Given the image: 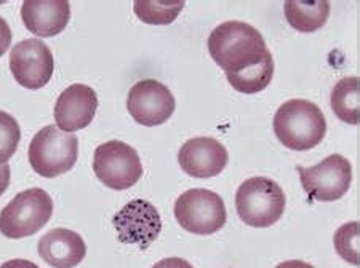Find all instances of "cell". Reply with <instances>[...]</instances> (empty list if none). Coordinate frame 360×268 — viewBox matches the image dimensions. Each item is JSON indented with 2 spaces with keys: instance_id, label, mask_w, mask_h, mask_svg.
Masks as SVG:
<instances>
[{
  "instance_id": "obj_1",
  "label": "cell",
  "mask_w": 360,
  "mask_h": 268,
  "mask_svg": "<svg viewBox=\"0 0 360 268\" xmlns=\"http://www.w3.org/2000/svg\"><path fill=\"white\" fill-rule=\"evenodd\" d=\"M210 56L226 74H236L259 62L269 53L264 37L243 21H226L208 37Z\"/></svg>"
},
{
  "instance_id": "obj_2",
  "label": "cell",
  "mask_w": 360,
  "mask_h": 268,
  "mask_svg": "<svg viewBox=\"0 0 360 268\" xmlns=\"http://www.w3.org/2000/svg\"><path fill=\"white\" fill-rule=\"evenodd\" d=\"M274 131L285 147L304 152L323 141L327 134V120L317 104L307 99H290L277 109Z\"/></svg>"
},
{
  "instance_id": "obj_3",
  "label": "cell",
  "mask_w": 360,
  "mask_h": 268,
  "mask_svg": "<svg viewBox=\"0 0 360 268\" xmlns=\"http://www.w3.org/2000/svg\"><path fill=\"white\" fill-rule=\"evenodd\" d=\"M285 203L281 185L264 176L247 179L236 194L237 214L247 225L257 229H268L278 222L285 213Z\"/></svg>"
},
{
  "instance_id": "obj_4",
  "label": "cell",
  "mask_w": 360,
  "mask_h": 268,
  "mask_svg": "<svg viewBox=\"0 0 360 268\" xmlns=\"http://www.w3.org/2000/svg\"><path fill=\"white\" fill-rule=\"evenodd\" d=\"M29 163L39 176L53 179L71 171L79 159V139L74 134L49 125L32 138Z\"/></svg>"
},
{
  "instance_id": "obj_5",
  "label": "cell",
  "mask_w": 360,
  "mask_h": 268,
  "mask_svg": "<svg viewBox=\"0 0 360 268\" xmlns=\"http://www.w3.org/2000/svg\"><path fill=\"white\" fill-rule=\"evenodd\" d=\"M53 214L51 196L42 189H27L0 211V233L11 240L32 236Z\"/></svg>"
},
{
  "instance_id": "obj_6",
  "label": "cell",
  "mask_w": 360,
  "mask_h": 268,
  "mask_svg": "<svg viewBox=\"0 0 360 268\" xmlns=\"http://www.w3.org/2000/svg\"><path fill=\"white\" fill-rule=\"evenodd\" d=\"M175 217L186 232L212 235L223 229L228 214L218 194L207 189H191L176 200Z\"/></svg>"
},
{
  "instance_id": "obj_7",
  "label": "cell",
  "mask_w": 360,
  "mask_h": 268,
  "mask_svg": "<svg viewBox=\"0 0 360 268\" xmlns=\"http://www.w3.org/2000/svg\"><path fill=\"white\" fill-rule=\"evenodd\" d=\"M93 171L106 187L127 190L141 179L143 165L131 145L122 141H108L95 150Z\"/></svg>"
},
{
  "instance_id": "obj_8",
  "label": "cell",
  "mask_w": 360,
  "mask_h": 268,
  "mask_svg": "<svg viewBox=\"0 0 360 268\" xmlns=\"http://www.w3.org/2000/svg\"><path fill=\"white\" fill-rule=\"evenodd\" d=\"M296 171L311 200L336 201L347 194L352 182L351 161L333 154L312 168L298 166Z\"/></svg>"
},
{
  "instance_id": "obj_9",
  "label": "cell",
  "mask_w": 360,
  "mask_h": 268,
  "mask_svg": "<svg viewBox=\"0 0 360 268\" xmlns=\"http://www.w3.org/2000/svg\"><path fill=\"white\" fill-rule=\"evenodd\" d=\"M55 60L49 45L40 39H26L10 51V71L27 90H40L53 75Z\"/></svg>"
},
{
  "instance_id": "obj_10",
  "label": "cell",
  "mask_w": 360,
  "mask_h": 268,
  "mask_svg": "<svg viewBox=\"0 0 360 268\" xmlns=\"http://www.w3.org/2000/svg\"><path fill=\"white\" fill-rule=\"evenodd\" d=\"M175 107L176 101L172 91L154 79L139 80L131 86L127 98V109L133 120L144 126L165 123L175 112Z\"/></svg>"
},
{
  "instance_id": "obj_11",
  "label": "cell",
  "mask_w": 360,
  "mask_h": 268,
  "mask_svg": "<svg viewBox=\"0 0 360 268\" xmlns=\"http://www.w3.org/2000/svg\"><path fill=\"white\" fill-rule=\"evenodd\" d=\"M112 224L119 233V240L148 249L158 240L162 230L160 214L149 201L133 200L114 215Z\"/></svg>"
},
{
  "instance_id": "obj_12",
  "label": "cell",
  "mask_w": 360,
  "mask_h": 268,
  "mask_svg": "<svg viewBox=\"0 0 360 268\" xmlns=\"http://www.w3.org/2000/svg\"><path fill=\"white\" fill-rule=\"evenodd\" d=\"M179 166L189 176L210 179L228 166L229 155L224 145L213 138H193L183 144L178 154Z\"/></svg>"
},
{
  "instance_id": "obj_13",
  "label": "cell",
  "mask_w": 360,
  "mask_h": 268,
  "mask_svg": "<svg viewBox=\"0 0 360 268\" xmlns=\"http://www.w3.org/2000/svg\"><path fill=\"white\" fill-rule=\"evenodd\" d=\"M98 96L84 83H74L61 93L55 104L56 126L65 133H74L89 126L95 119Z\"/></svg>"
},
{
  "instance_id": "obj_14",
  "label": "cell",
  "mask_w": 360,
  "mask_h": 268,
  "mask_svg": "<svg viewBox=\"0 0 360 268\" xmlns=\"http://www.w3.org/2000/svg\"><path fill=\"white\" fill-rule=\"evenodd\" d=\"M21 18L29 32L37 37H53L65 31L71 20V5L66 0H26Z\"/></svg>"
},
{
  "instance_id": "obj_15",
  "label": "cell",
  "mask_w": 360,
  "mask_h": 268,
  "mask_svg": "<svg viewBox=\"0 0 360 268\" xmlns=\"http://www.w3.org/2000/svg\"><path fill=\"white\" fill-rule=\"evenodd\" d=\"M39 255L53 268H74L85 259L84 238L72 230L55 229L40 238Z\"/></svg>"
},
{
  "instance_id": "obj_16",
  "label": "cell",
  "mask_w": 360,
  "mask_h": 268,
  "mask_svg": "<svg viewBox=\"0 0 360 268\" xmlns=\"http://www.w3.org/2000/svg\"><path fill=\"white\" fill-rule=\"evenodd\" d=\"M332 5L327 0L319 2H298V0H287L283 5L285 18L288 25L300 32H314L325 26Z\"/></svg>"
},
{
  "instance_id": "obj_17",
  "label": "cell",
  "mask_w": 360,
  "mask_h": 268,
  "mask_svg": "<svg viewBox=\"0 0 360 268\" xmlns=\"http://www.w3.org/2000/svg\"><path fill=\"white\" fill-rule=\"evenodd\" d=\"M232 88L245 95H255L268 88L274 77V60L271 51L259 62L236 74H226Z\"/></svg>"
},
{
  "instance_id": "obj_18",
  "label": "cell",
  "mask_w": 360,
  "mask_h": 268,
  "mask_svg": "<svg viewBox=\"0 0 360 268\" xmlns=\"http://www.w3.org/2000/svg\"><path fill=\"white\" fill-rule=\"evenodd\" d=\"M332 109L341 121L349 125L359 123V79L342 77L333 86Z\"/></svg>"
},
{
  "instance_id": "obj_19",
  "label": "cell",
  "mask_w": 360,
  "mask_h": 268,
  "mask_svg": "<svg viewBox=\"0 0 360 268\" xmlns=\"http://www.w3.org/2000/svg\"><path fill=\"white\" fill-rule=\"evenodd\" d=\"M184 2L164 4V2H135L133 10L139 20L148 25H170L178 18Z\"/></svg>"
},
{
  "instance_id": "obj_20",
  "label": "cell",
  "mask_w": 360,
  "mask_h": 268,
  "mask_svg": "<svg viewBox=\"0 0 360 268\" xmlns=\"http://www.w3.org/2000/svg\"><path fill=\"white\" fill-rule=\"evenodd\" d=\"M21 130L13 115L0 110V165H5L18 150Z\"/></svg>"
},
{
  "instance_id": "obj_21",
  "label": "cell",
  "mask_w": 360,
  "mask_h": 268,
  "mask_svg": "<svg viewBox=\"0 0 360 268\" xmlns=\"http://www.w3.org/2000/svg\"><path fill=\"white\" fill-rule=\"evenodd\" d=\"M335 248L341 259L352 265L359 264V224L349 222L338 229L335 235Z\"/></svg>"
},
{
  "instance_id": "obj_22",
  "label": "cell",
  "mask_w": 360,
  "mask_h": 268,
  "mask_svg": "<svg viewBox=\"0 0 360 268\" xmlns=\"http://www.w3.org/2000/svg\"><path fill=\"white\" fill-rule=\"evenodd\" d=\"M11 45V29L8 22L0 16V56L5 55V51L10 48Z\"/></svg>"
},
{
  "instance_id": "obj_23",
  "label": "cell",
  "mask_w": 360,
  "mask_h": 268,
  "mask_svg": "<svg viewBox=\"0 0 360 268\" xmlns=\"http://www.w3.org/2000/svg\"><path fill=\"white\" fill-rule=\"evenodd\" d=\"M153 268H194L189 264L188 260L179 259V257H168V259H162L155 264Z\"/></svg>"
},
{
  "instance_id": "obj_24",
  "label": "cell",
  "mask_w": 360,
  "mask_h": 268,
  "mask_svg": "<svg viewBox=\"0 0 360 268\" xmlns=\"http://www.w3.org/2000/svg\"><path fill=\"white\" fill-rule=\"evenodd\" d=\"M10 185V165L5 163V165H0V196L5 194V190L8 189Z\"/></svg>"
},
{
  "instance_id": "obj_25",
  "label": "cell",
  "mask_w": 360,
  "mask_h": 268,
  "mask_svg": "<svg viewBox=\"0 0 360 268\" xmlns=\"http://www.w3.org/2000/svg\"><path fill=\"white\" fill-rule=\"evenodd\" d=\"M0 268H39V265L26 259H13V260L5 262V264L0 265Z\"/></svg>"
},
{
  "instance_id": "obj_26",
  "label": "cell",
  "mask_w": 360,
  "mask_h": 268,
  "mask_svg": "<svg viewBox=\"0 0 360 268\" xmlns=\"http://www.w3.org/2000/svg\"><path fill=\"white\" fill-rule=\"evenodd\" d=\"M276 268H314V267L303 260H287V262H282V264H278Z\"/></svg>"
}]
</instances>
